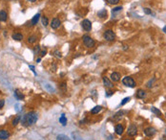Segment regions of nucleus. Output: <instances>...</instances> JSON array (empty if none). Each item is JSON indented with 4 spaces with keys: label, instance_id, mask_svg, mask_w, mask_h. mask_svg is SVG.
I'll return each mask as SVG.
<instances>
[{
    "label": "nucleus",
    "instance_id": "f03ea898",
    "mask_svg": "<svg viewBox=\"0 0 166 140\" xmlns=\"http://www.w3.org/2000/svg\"><path fill=\"white\" fill-rule=\"evenodd\" d=\"M82 39H83V43L85 45L86 47H88V48H91V47H94L95 46V40L91 38L90 36H88V35H85V36H83L82 37Z\"/></svg>",
    "mask_w": 166,
    "mask_h": 140
},
{
    "label": "nucleus",
    "instance_id": "2f4dec72",
    "mask_svg": "<svg viewBox=\"0 0 166 140\" xmlns=\"http://www.w3.org/2000/svg\"><path fill=\"white\" fill-rule=\"evenodd\" d=\"M59 87L65 90V89H66V83H65V82H62V83H60V85H59Z\"/></svg>",
    "mask_w": 166,
    "mask_h": 140
},
{
    "label": "nucleus",
    "instance_id": "393cba45",
    "mask_svg": "<svg viewBox=\"0 0 166 140\" xmlns=\"http://www.w3.org/2000/svg\"><path fill=\"white\" fill-rule=\"evenodd\" d=\"M151 110H152L155 114H157V115H158V116L161 115V112H160V110H158L157 107H155V106H153L152 108H151Z\"/></svg>",
    "mask_w": 166,
    "mask_h": 140
},
{
    "label": "nucleus",
    "instance_id": "4be33fe9",
    "mask_svg": "<svg viewBox=\"0 0 166 140\" xmlns=\"http://www.w3.org/2000/svg\"><path fill=\"white\" fill-rule=\"evenodd\" d=\"M36 39H37V37L35 35H33V36H31L28 38V42L29 43H34L36 41Z\"/></svg>",
    "mask_w": 166,
    "mask_h": 140
},
{
    "label": "nucleus",
    "instance_id": "2eb2a0df",
    "mask_svg": "<svg viewBox=\"0 0 166 140\" xmlns=\"http://www.w3.org/2000/svg\"><path fill=\"white\" fill-rule=\"evenodd\" d=\"M145 96H146V92L143 89H138L137 91V98H138V99H143Z\"/></svg>",
    "mask_w": 166,
    "mask_h": 140
},
{
    "label": "nucleus",
    "instance_id": "6ab92c4d",
    "mask_svg": "<svg viewBox=\"0 0 166 140\" xmlns=\"http://www.w3.org/2000/svg\"><path fill=\"white\" fill-rule=\"evenodd\" d=\"M40 18V14H36V15H34L33 17V19H32V25H35L37 24L38 20Z\"/></svg>",
    "mask_w": 166,
    "mask_h": 140
},
{
    "label": "nucleus",
    "instance_id": "f704fd0d",
    "mask_svg": "<svg viewBox=\"0 0 166 140\" xmlns=\"http://www.w3.org/2000/svg\"><path fill=\"white\" fill-rule=\"evenodd\" d=\"M30 68L32 69V71L33 72V74L36 75V72H35V70H34V66H33V65H30Z\"/></svg>",
    "mask_w": 166,
    "mask_h": 140
},
{
    "label": "nucleus",
    "instance_id": "1a4fd4ad",
    "mask_svg": "<svg viewBox=\"0 0 166 140\" xmlns=\"http://www.w3.org/2000/svg\"><path fill=\"white\" fill-rule=\"evenodd\" d=\"M10 136V133L8 130H0V139L1 140H6L8 139Z\"/></svg>",
    "mask_w": 166,
    "mask_h": 140
},
{
    "label": "nucleus",
    "instance_id": "72a5a7b5",
    "mask_svg": "<svg viewBox=\"0 0 166 140\" xmlns=\"http://www.w3.org/2000/svg\"><path fill=\"white\" fill-rule=\"evenodd\" d=\"M5 105V101L4 100H0V108H2Z\"/></svg>",
    "mask_w": 166,
    "mask_h": 140
},
{
    "label": "nucleus",
    "instance_id": "cd10ccee",
    "mask_svg": "<svg viewBox=\"0 0 166 140\" xmlns=\"http://www.w3.org/2000/svg\"><path fill=\"white\" fill-rule=\"evenodd\" d=\"M122 10V7L121 6H119V7H116V8H114L113 10H112V13L113 14H115V13H117V12H119V11Z\"/></svg>",
    "mask_w": 166,
    "mask_h": 140
},
{
    "label": "nucleus",
    "instance_id": "423d86ee",
    "mask_svg": "<svg viewBox=\"0 0 166 140\" xmlns=\"http://www.w3.org/2000/svg\"><path fill=\"white\" fill-rule=\"evenodd\" d=\"M81 26L85 31L88 32V31H91V29H92V22L89 19H84L81 22Z\"/></svg>",
    "mask_w": 166,
    "mask_h": 140
},
{
    "label": "nucleus",
    "instance_id": "f8f14e48",
    "mask_svg": "<svg viewBox=\"0 0 166 140\" xmlns=\"http://www.w3.org/2000/svg\"><path fill=\"white\" fill-rule=\"evenodd\" d=\"M8 19V14H7V12H5L4 10L0 11V21H7Z\"/></svg>",
    "mask_w": 166,
    "mask_h": 140
},
{
    "label": "nucleus",
    "instance_id": "c9c22d12",
    "mask_svg": "<svg viewBox=\"0 0 166 140\" xmlns=\"http://www.w3.org/2000/svg\"><path fill=\"white\" fill-rule=\"evenodd\" d=\"M112 94H113V92H112V91H108V92H107V96H111Z\"/></svg>",
    "mask_w": 166,
    "mask_h": 140
},
{
    "label": "nucleus",
    "instance_id": "412c9836",
    "mask_svg": "<svg viewBox=\"0 0 166 140\" xmlns=\"http://www.w3.org/2000/svg\"><path fill=\"white\" fill-rule=\"evenodd\" d=\"M20 121H21V116L20 115L15 116V117H14V119L13 120V126L15 127L17 124H19V122H20Z\"/></svg>",
    "mask_w": 166,
    "mask_h": 140
},
{
    "label": "nucleus",
    "instance_id": "20e7f679",
    "mask_svg": "<svg viewBox=\"0 0 166 140\" xmlns=\"http://www.w3.org/2000/svg\"><path fill=\"white\" fill-rule=\"evenodd\" d=\"M103 37H104V39H106L107 41H113V40H115V39H116V35H115V33L112 30H107V31H105L104 34H103Z\"/></svg>",
    "mask_w": 166,
    "mask_h": 140
},
{
    "label": "nucleus",
    "instance_id": "e433bc0d",
    "mask_svg": "<svg viewBox=\"0 0 166 140\" xmlns=\"http://www.w3.org/2000/svg\"><path fill=\"white\" fill-rule=\"evenodd\" d=\"M27 1H29V2H32V3H33V2H35L36 0H27Z\"/></svg>",
    "mask_w": 166,
    "mask_h": 140
},
{
    "label": "nucleus",
    "instance_id": "a878e982",
    "mask_svg": "<svg viewBox=\"0 0 166 140\" xmlns=\"http://www.w3.org/2000/svg\"><path fill=\"white\" fill-rule=\"evenodd\" d=\"M41 21H42V24L43 26H48V24H49V21H48V18L47 17H45V16H42V18H41Z\"/></svg>",
    "mask_w": 166,
    "mask_h": 140
},
{
    "label": "nucleus",
    "instance_id": "9d476101",
    "mask_svg": "<svg viewBox=\"0 0 166 140\" xmlns=\"http://www.w3.org/2000/svg\"><path fill=\"white\" fill-rule=\"evenodd\" d=\"M120 80V74L118 72H113L111 74V81L112 82H119Z\"/></svg>",
    "mask_w": 166,
    "mask_h": 140
},
{
    "label": "nucleus",
    "instance_id": "4c0bfd02",
    "mask_svg": "<svg viewBox=\"0 0 166 140\" xmlns=\"http://www.w3.org/2000/svg\"><path fill=\"white\" fill-rule=\"evenodd\" d=\"M40 61H41V59H40V58H39V59H36V63H39Z\"/></svg>",
    "mask_w": 166,
    "mask_h": 140
},
{
    "label": "nucleus",
    "instance_id": "9b49d317",
    "mask_svg": "<svg viewBox=\"0 0 166 140\" xmlns=\"http://www.w3.org/2000/svg\"><path fill=\"white\" fill-rule=\"evenodd\" d=\"M102 81H103V85H104L106 87H108V88H112V87H114V86H113V83H112V82H111V81H110L107 77L102 78Z\"/></svg>",
    "mask_w": 166,
    "mask_h": 140
},
{
    "label": "nucleus",
    "instance_id": "7c9ffc66",
    "mask_svg": "<svg viewBox=\"0 0 166 140\" xmlns=\"http://www.w3.org/2000/svg\"><path fill=\"white\" fill-rule=\"evenodd\" d=\"M144 13H145L146 15H151V14H152L151 10H150V9H148V8H145V9H144Z\"/></svg>",
    "mask_w": 166,
    "mask_h": 140
},
{
    "label": "nucleus",
    "instance_id": "aec40b11",
    "mask_svg": "<svg viewBox=\"0 0 166 140\" xmlns=\"http://www.w3.org/2000/svg\"><path fill=\"white\" fill-rule=\"evenodd\" d=\"M59 122H60V124H61L62 126H66V124H67V118H66V116L64 115V114H62V115L60 116V118H59Z\"/></svg>",
    "mask_w": 166,
    "mask_h": 140
},
{
    "label": "nucleus",
    "instance_id": "b1692460",
    "mask_svg": "<svg viewBox=\"0 0 166 140\" xmlns=\"http://www.w3.org/2000/svg\"><path fill=\"white\" fill-rule=\"evenodd\" d=\"M57 140H70V138H68V136H66V135L64 134H59L57 135Z\"/></svg>",
    "mask_w": 166,
    "mask_h": 140
},
{
    "label": "nucleus",
    "instance_id": "4468645a",
    "mask_svg": "<svg viewBox=\"0 0 166 140\" xmlns=\"http://www.w3.org/2000/svg\"><path fill=\"white\" fill-rule=\"evenodd\" d=\"M14 96H15L16 99H18V100H22V99H24L23 93L20 91L19 89H15V90H14Z\"/></svg>",
    "mask_w": 166,
    "mask_h": 140
},
{
    "label": "nucleus",
    "instance_id": "58836bf2",
    "mask_svg": "<svg viewBox=\"0 0 166 140\" xmlns=\"http://www.w3.org/2000/svg\"><path fill=\"white\" fill-rule=\"evenodd\" d=\"M163 31H164V32H165V33H166V26H165V27H164V28H163Z\"/></svg>",
    "mask_w": 166,
    "mask_h": 140
},
{
    "label": "nucleus",
    "instance_id": "bb28decb",
    "mask_svg": "<svg viewBox=\"0 0 166 140\" xmlns=\"http://www.w3.org/2000/svg\"><path fill=\"white\" fill-rule=\"evenodd\" d=\"M109 4H112V5H117L119 2V0H106Z\"/></svg>",
    "mask_w": 166,
    "mask_h": 140
},
{
    "label": "nucleus",
    "instance_id": "6e6552de",
    "mask_svg": "<svg viewBox=\"0 0 166 140\" xmlns=\"http://www.w3.org/2000/svg\"><path fill=\"white\" fill-rule=\"evenodd\" d=\"M60 25H61V21L58 19V18H53L52 20V22H51V27H52V29H57V28H59L60 27Z\"/></svg>",
    "mask_w": 166,
    "mask_h": 140
},
{
    "label": "nucleus",
    "instance_id": "a211bd4d",
    "mask_svg": "<svg viewBox=\"0 0 166 140\" xmlns=\"http://www.w3.org/2000/svg\"><path fill=\"white\" fill-rule=\"evenodd\" d=\"M102 109V106H95L94 108H92V110H91V113L92 114H97L98 112H100Z\"/></svg>",
    "mask_w": 166,
    "mask_h": 140
},
{
    "label": "nucleus",
    "instance_id": "f257e3e1",
    "mask_svg": "<svg viewBox=\"0 0 166 140\" xmlns=\"http://www.w3.org/2000/svg\"><path fill=\"white\" fill-rule=\"evenodd\" d=\"M38 119V115L35 111H30L28 113H26L23 117H21V124L24 127H30V126L33 125L36 123Z\"/></svg>",
    "mask_w": 166,
    "mask_h": 140
},
{
    "label": "nucleus",
    "instance_id": "f3484780",
    "mask_svg": "<svg viewBox=\"0 0 166 140\" xmlns=\"http://www.w3.org/2000/svg\"><path fill=\"white\" fill-rule=\"evenodd\" d=\"M123 130H124L123 126L119 125V124L116 126V132H117V134L121 135L122 133H123Z\"/></svg>",
    "mask_w": 166,
    "mask_h": 140
},
{
    "label": "nucleus",
    "instance_id": "473e14b6",
    "mask_svg": "<svg viewBox=\"0 0 166 140\" xmlns=\"http://www.w3.org/2000/svg\"><path fill=\"white\" fill-rule=\"evenodd\" d=\"M46 54H47V50H46V49H43L42 51L40 52V55H41V57H44Z\"/></svg>",
    "mask_w": 166,
    "mask_h": 140
},
{
    "label": "nucleus",
    "instance_id": "dca6fc26",
    "mask_svg": "<svg viewBox=\"0 0 166 140\" xmlns=\"http://www.w3.org/2000/svg\"><path fill=\"white\" fill-rule=\"evenodd\" d=\"M97 15H98V17L104 19V18L107 17V11L105 10V9H102V10H100L99 12L97 13Z\"/></svg>",
    "mask_w": 166,
    "mask_h": 140
},
{
    "label": "nucleus",
    "instance_id": "0eeeda50",
    "mask_svg": "<svg viewBox=\"0 0 166 140\" xmlns=\"http://www.w3.org/2000/svg\"><path fill=\"white\" fill-rule=\"evenodd\" d=\"M155 133H156V129L152 128V127H148L144 130V134L148 137H151L153 135H155Z\"/></svg>",
    "mask_w": 166,
    "mask_h": 140
},
{
    "label": "nucleus",
    "instance_id": "c85d7f7f",
    "mask_svg": "<svg viewBox=\"0 0 166 140\" xmlns=\"http://www.w3.org/2000/svg\"><path fill=\"white\" fill-rule=\"evenodd\" d=\"M129 101H130V97H126V98H124L123 100H122V102H121V104H120V105H121V106H124V105H125V104H127Z\"/></svg>",
    "mask_w": 166,
    "mask_h": 140
},
{
    "label": "nucleus",
    "instance_id": "7ed1b4c3",
    "mask_svg": "<svg viewBox=\"0 0 166 140\" xmlns=\"http://www.w3.org/2000/svg\"><path fill=\"white\" fill-rule=\"evenodd\" d=\"M122 83L125 87H135V86H136V82L134 81V79L132 77H129V76H126L122 79Z\"/></svg>",
    "mask_w": 166,
    "mask_h": 140
},
{
    "label": "nucleus",
    "instance_id": "5701e85b",
    "mask_svg": "<svg viewBox=\"0 0 166 140\" xmlns=\"http://www.w3.org/2000/svg\"><path fill=\"white\" fill-rule=\"evenodd\" d=\"M52 55L56 57V58L57 59H61L62 58V54L60 51H58V50H56V51H53V53H52Z\"/></svg>",
    "mask_w": 166,
    "mask_h": 140
},
{
    "label": "nucleus",
    "instance_id": "39448f33",
    "mask_svg": "<svg viewBox=\"0 0 166 140\" xmlns=\"http://www.w3.org/2000/svg\"><path fill=\"white\" fill-rule=\"evenodd\" d=\"M127 133H128V135H130V136H135V135H137V133H138V128H137V126L134 125V124L129 126V128L127 129Z\"/></svg>",
    "mask_w": 166,
    "mask_h": 140
},
{
    "label": "nucleus",
    "instance_id": "ddd939ff",
    "mask_svg": "<svg viewBox=\"0 0 166 140\" xmlns=\"http://www.w3.org/2000/svg\"><path fill=\"white\" fill-rule=\"evenodd\" d=\"M12 38H13V39L16 40V41H20V40L23 39V35L20 34V33H14V34H13Z\"/></svg>",
    "mask_w": 166,
    "mask_h": 140
},
{
    "label": "nucleus",
    "instance_id": "c756f323",
    "mask_svg": "<svg viewBox=\"0 0 166 140\" xmlns=\"http://www.w3.org/2000/svg\"><path fill=\"white\" fill-rule=\"evenodd\" d=\"M39 51H40V46H39V45L35 46V47H34V49H33V53H34V54L38 53Z\"/></svg>",
    "mask_w": 166,
    "mask_h": 140
}]
</instances>
